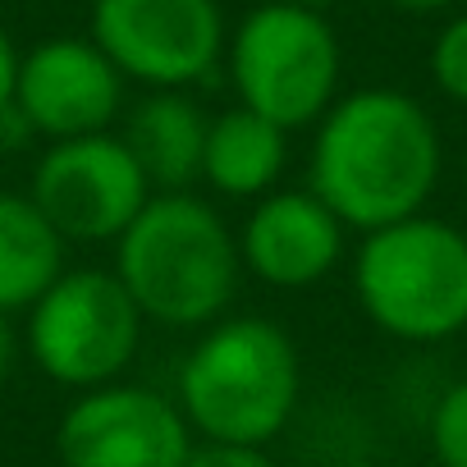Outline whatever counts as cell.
Returning <instances> with one entry per match:
<instances>
[{
  "label": "cell",
  "mask_w": 467,
  "mask_h": 467,
  "mask_svg": "<svg viewBox=\"0 0 467 467\" xmlns=\"http://www.w3.org/2000/svg\"><path fill=\"white\" fill-rule=\"evenodd\" d=\"M444 170V142L431 110L399 88H358L317 119L307 188L344 220L371 234L421 215Z\"/></svg>",
  "instance_id": "obj_1"
},
{
  "label": "cell",
  "mask_w": 467,
  "mask_h": 467,
  "mask_svg": "<svg viewBox=\"0 0 467 467\" xmlns=\"http://www.w3.org/2000/svg\"><path fill=\"white\" fill-rule=\"evenodd\" d=\"M115 275L142 321L206 330L239 289V234L192 192H151L138 220L115 239Z\"/></svg>",
  "instance_id": "obj_2"
},
{
  "label": "cell",
  "mask_w": 467,
  "mask_h": 467,
  "mask_svg": "<svg viewBox=\"0 0 467 467\" xmlns=\"http://www.w3.org/2000/svg\"><path fill=\"white\" fill-rule=\"evenodd\" d=\"M303 362L289 330L266 317L211 321L179 367V412L197 440L271 444L298 412Z\"/></svg>",
  "instance_id": "obj_3"
},
{
  "label": "cell",
  "mask_w": 467,
  "mask_h": 467,
  "mask_svg": "<svg viewBox=\"0 0 467 467\" xmlns=\"http://www.w3.org/2000/svg\"><path fill=\"white\" fill-rule=\"evenodd\" d=\"M353 294L376 330L444 344L467 330V234L440 215H408L362 234Z\"/></svg>",
  "instance_id": "obj_4"
},
{
  "label": "cell",
  "mask_w": 467,
  "mask_h": 467,
  "mask_svg": "<svg viewBox=\"0 0 467 467\" xmlns=\"http://www.w3.org/2000/svg\"><path fill=\"white\" fill-rule=\"evenodd\" d=\"M224 69L239 106L294 133L339 101L344 47L321 10L262 0L229 28Z\"/></svg>",
  "instance_id": "obj_5"
},
{
  "label": "cell",
  "mask_w": 467,
  "mask_h": 467,
  "mask_svg": "<svg viewBox=\"0 0 467 467\" xmlns=\"http://www.w3.org/2000/svg\"><path fill=\"white\" fill-rule=\"evenodd\" d=\"M142 326L147 321L115 271L65 266V275L28 307L24 348L47 380L83 394L124 376Z\"/></svg>",
  "instance_id": "obj_6"
},
{
  "label": "cell",
  "mask_w": 467,
  "mask_h": 467,
  "mask_svg": "<svg viewBox=\"0 0 467 467\" xmlns=\"http://www.w3.org/2000/svg\"><path fill=\"white\" fill-rule=\"evenodd\" d=\"M88 37L147 92H188L206 83L229 42L220 0H92Z\"/></svg>",
  "instance_id": "obj_7"
},
{
  "label": "cell",
  "mask_w": 467,
  "mask_h": 467,
  "mask_svg": "<svg viewBox=\"0 0 467 467\" xmlns=\"http://www.w3.org/2000/svg\"><path fill=\"white\" fill-rule=\"evenodd\" d=\"M28 197L65 244H115L151 202V183L119 133H88L42 151Z\"/></svg>",
  "instance_id": "obj_8"
},
{
  "label": "cell",
  "mask_w": 467,
  "mask_h": 467,
  "mask_svg": "<svg viewBox=\"0 0 467 467\" xmlns=\"http://www.w3.org/2000/svg\"><path fill=\"white\" fill-rule=\"evenodd\" d=\"M192 440L197 435L170 394L119 380L83 389L56 426L65 467H183Z\"/></svg>",
  "instance_id": "obj_9"
},
{
  "label": "cell",
  "mask_w": 467,
  "mask_h": 467,
  "mask_svg": "<svg viewBox=\"0 0 467 467\" xmlns=\"http://www.w3.org/2000/svg\"><path fill=\"white\" fill-rule=\"evenodd\" d=\"M15 110L47 142L110 133L124 110V74L92 37H47L19 51Z\"/></svg>",
  "instance_id": "obj_10"
},
{
  "label": "cell",
  "mask_w": 467,
  "mask_h": 467,
  "mask_svg": "<svg viewBox=\"0 0 467 467\" xmlns=\"http://www.w3.org/2000/svg\"><path fill=\"white\" fill-rule=\"evenodd\" d=\"M344 220L312 188L257 197L239 229V262L271 289H312L344 257Z\"/></svg>",
  "instance_id": "obj_11"
},
{
  "label": "cell",
  "mask_w": 467,
  "mask_h": 467,
  "mask_svg": "<svg viewBox=\"0 0 467 467\" xmlns=\"http://www.w3.org/2000/svg\"><path fill=\"white\" fill-rule=\"evenodd\" d=\"M206 124L211 115H202L188 92H147L124 115L119 138L147 174L151 192H188V183L202 179Z\"/></svg>",
  "instance_id": "obj_12"
},
{
  "label": "cell",
  "mask_w": 467,
  "mask_h": 467,
  "mask_svg": "<svg viewBox=\"0 0 467 467\" xmlns=\"http://www.w3.org/2000/svg\"><path fill=\"white\" fill-rule=\"evenodd\" d=\"M285 161H289V129L262 119L248 106H229L211 115L206 147H202V179L220 197L257 202L275 192Z\"/></svg>",
  "instance_id": "obj_13"
},
{
  "label": "cell",
  "mask_w": 467,
  "mask_h": 467,
  "mask_svg": "<svg viewBox=\"0 0 467 467\" xmlns=\"http://www.w3.org/2000/svg\"><path fill=\"white\" fill-rule=\"evenodd\" d=\"M65 275V239L28 192H0V312H28Z\"/></svg>",
  "instance_id": "obj_14"
},
{
  "label": "cell",
  "mask_w": 467,
  "mask_h": 467,
  "mask_svg": "<svg viewBox=\"0 0 467 467\" xmlns=\"http://www.w3.org/2000/svg\"><path fill=\"white\" fill-rule=\"evenodd\" d=\"M426 440L440 467H467V376L440 389L426 421Z\"/></svg>",
  "instance_id": "obj_15"
},
{
  "label": "cell",
  "mask_w": 467,
  "mask_h": 467,
  "mask_svg": "<svg viewBox=\"0 0 467 467\" xmlns=\"http://www.w3.org/2000/svg\"><path fill=\"white\" fill-rule=\"evenodd\" d=\"M431 83L444 101L467 106V10L453 15L431 42Z\"/></svg>",
  "instance_id": "obj_16"
},
{
  "label": "cell",
  "mask_w": 467,
  "mask_h": 467,
  "mask_svg": "<svg viewBox=\"0 0 467 467\" xmlns=\"http://www.w3.org/2000/svg\"><path fill=\"white\" fill-rule=\"evenodd\" d=\"M183 467H275L262 444H229V440H192Z\"/></svg>",
  "instance_id": "obj_17"
},
{
  "label": "cell",
  "mask_w": 467,
  "mask_h": 467,
  "mask_svg": "<svg viewBox=\"0 0 467 467\" xmlns=\"http://www.w3.org/2000/svg\"><path fill=\"white\" fill-rule=\"evenodd\" d=\"M15 78H19V47L0 28V115L15 106Z\"/></svg>",
  "instance_id": "obj_18"
},
{
  "label": "cell",
  "mask_w": 467,
  "mask_h": 467,
  "mask_svg": "<svg viewBox=\"0 0 467 467\" xmlns=\"http://www.w3.org/2000/svg\"><path fill=\"white\" fill-rule=\"evenodd\" d=\"M19 330H15V321L0 312V380H10V371H15V362H19Z\"/></svg>",
  "instance_id": "obj_19"
},
{
  "label": "cell",
  "mask_w": 467,
  "mask_h": 467,
  "mask_svg": "<svg viewBox=\"0 0 467 467\" xmlns=\"http://www.w3.org/2000/svg\"><path fill=\"white\" fill-rule=\"evenodd\" d=\"M385 10H394V15H412V19H421V15H444V10H453L458 0H380Z\"/></svg>",
  "instance_id": "obj_20"
},
{
  "label": "cell",
  "mask_w": 467,
  "mask_h": 467,
  "mask_svg": "<svg viewBox=\"0 0 467 467\" xmlns=\"http://www.w3.org/2000/svg\"><path fill=\"white\" fill-rule=\"evenodd\" d=\"M285 5H307V10H326L330 0H285Z\"/></svg>",
  "instance_id": "obj_21"
}]
</instances>
